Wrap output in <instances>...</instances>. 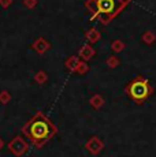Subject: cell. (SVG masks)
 Returning a JSON list of instances; mask_svg holds the SVG:
<instances>
[{"label":"cell","instance_id":"7a4b0ae2","mask_svg":"<svg viewBox=\"0 0 156 157\" xmlns=\"http://www.w3.org/2000/svg\"><path fill=\"white\" fill-rule=\"evenodd\" d=\"M126 93L136 104H144L152 94L155 89L149 83V81L144 77H136L126 85Z\"/></svg>","mask_w":156,"mask_h":157},{"label":"cell","instance_id":"5b68a950","mask_svg":"<svg viewBox=\"0 0 156 157\" xmlns=\"http://www.w3.org/2000/svg\"><path fill=\"white\" fill-rule=\"evenodd\" d=\"M96 4L100 13L111 14L115 8V0H96Z\"/></svg>","mask_w":156,"mask_h":157},{"label":"cell","instance_id":"8992f818","mask_svg":"<svg viewBox=\"0 0 156 157\" xmlns=\"http://www.w3.org/2000/svg\"><path fill=\"white\" fill-rule=\"evenodd\" d=\"M32 47H33V49H34L37 53L43 55V53H45L47 51L51 48V44L48 43V41H47L44 37H38L37 40H36L34 43H33Z\"/></svg>","mask_w":156,"mask_h":157},{"label":"cell","instance_id":"d6986e66","mask_svg":"<svg viewBox=\"0 0 156 157\" xmlns=\"http://www.w3.org/2000/svg\"><path fill=\"white\" fill-rule=\"evenodd\" d=\"M3 145H4V144H3V140H2V138H0V149H2V147H3Z\"/></svg>","mask_w":156,"mask_h":157},{"label":"cell","instance_id":"30bf717a","mask_svg":"<svg viewBox=\"0 0 156 157\" xmlns=\"http://www.w3.org/2000/svg\"><path fill=\"white\" fill-rule=\"evenodd\" d=\"M80 62H81V59L78 56H70L67 60H66V67L68 68L70 71H73V72H76L77 70V67H78V64H80Z\"/></svg>","mask_w":156,"mask_h":157},{"label":"cell","instance_id":"7c38bea8","mask_svg":"<svg viewBox=\"0 0 156 157\" xmlns=\"http://www.w3.org/2000/svg\"><path fill=\"white\" fill-rule=\"evenodd\" d=\"M111 49H112L114 52H116V53L122 52V51L125 49V43L123 41H121V40H114L112 43H111Z\"/></svg>","mask_w":156,"mask_h":157},{"label":"cell","instance_id":"e0dca14e","mask_svg":"<svg viewBox=\"0 0 156 157\" xmlns=\"http://www.w3.org/2000/svg\"><path fill=\"white\" fill-rule=\"evenodd\" d=\"M25 6L28 8H33V7H36V4H37V0H25Z\"/></svg>","mask_w":156,"mask_h":157},{"label":"cell","instance_id":"277c9868","mask_svg":"<svg viewBox=\"0 0 156 157\" xmlns=\"http://www.w3.org/2000/svg\"><path fill=\"white\" fill-rule=\"evenodd\" d=\"M85 147L92 155H99V153L104 149V144H103V141H100L97 137H92L91 140L85 144Z\"/></svg>","mask_w":156,"mask_h":157},{"label":"cell","instance_id":"9c48e42d","mask_svg":"<svg viewBox=\"0 0 156 157\" xmlns=\"http://www.w3.org/2000/svg\"><path fill=\"white\" fill-rule=\"evenodd\" d=\"M104 102H106V100H104V97L101 94H95L91 97V100H89V104L92 105V107L95 108V109H100L101 107L104 105Z\"/></svg>","mask_w":156,"mask_h":157},{"label":"cell","instance_id":"2e32d148","mask_svg":"<svg viewBox=\"0 0 156 157\" xmlns=\"http://www.w3.org/2000/svg\"><path fill=\"white\" fill-rule=\"evenodd\" d=\"M10 100H11L10 93H8L7 90H2V92H0V102H2V104H7Z\"/></svg>","mask_w":156,"mask_h":157},{"label":"cell","instance_id":"9a60e30c","mask_svg":"<svg viewBox=\"0 0 156 157\" xmlns=\"http://www.w3.org/2000/svg\"><path fill=\"white\" fill-rule=\"evenodd\" d=\"M88 71H89V66L86 64V62L81 60L80 64H78V67H77V70H76V72L77 74H80V75H84V74H86Z\"/></svg>","mask_w":156,"mask_h":157},{"label":"cell","instance_id":"ba28073f","mask_svg":"<svg viewBox=\"0 0 156 157\" xmlns=\"http://www.w3.org/2000/svg\"><path fill=\"white\" fill-rule=\"evenodd\" d=\"M85 37L91 44H95V43H97V41L100 40V32H99L97 29L92 28V29H89L88 32H86Z\"/></svg>","mask_w":156,"mask_h":157},{"label":"cell","instance_id":"52a82bcc","mask_svg":"<svg viewBox=\"0 0 156 157\" xmlns=\"http://www.w3.org/2000/svg\"><path fill=\"white\" fill-rule=\"evenodd\" d=\"M95 55H96V51H95V48L92 47L91 44H85V45H82V47H81V49H80V59H82L84 62L91 60Z\"/></svg>","mask_w":156,"mask_h":157},{"label":"cell","instance_id":"5bb4252c","mask_svg":"<svg viewBox=\"0 0 156 157\" xmlns=\"http://www.w3.org/2000/svg\"><path fill=\"white\" fill-rule=\"evenodd\" d=\"M34 81L37 83H40V85H43V83H45L48 81V75L45 71H38L37 74L34 75Z\"/></svg>","mask_w":156,"mask_h":157},{"label":"cell","instance_id":"ac0fdd59","mask_svg":"<svg viewBox=\"0 0 156 157\" xmlns=\"http://www.w3.org/2000/svg\"><path fill=\"white\" fill-rule=\"evenodd\" d=\"M11 2H13V0H0V4L6 8V7H8V6L11 4Z\"/></svg>","mask_w":156,"mask_h":157},{"label":"cell","instance_id":"4fadbf2b","mask_svg":"<svg viewBox=\"0 0 156 157\" xmlns=\"http://www.w3.org/2000/svg\"><path fill=\"white\" fill-rule=\"evenodd\" d=\"M106 64L110 68H116L119 64H121V60H119V57H116V56H108V59H107V62H106Z\"/></svg>","mask_w":156,"mask_h":157},{"label":"cell","instance_id":"3957f363","mask_svg":"<svg viewBox=\"0 0 156 157\" xmlns=\"http://www.w3.org/2000/svg\"><path fill=\"white\" fill-rule=\"evenodd\" d=\"M28 149H29L28 142H26L21 135H17V137L14 138L10 144H8V150H10V152L13 153L14 156H17V157L23 156L26 152H28Z\"/></svg>","mask_w":156,"mask_h":157},{"label":"cell","instance_id":"6da1fadb","mask_svg":"<svg viewBox=\"0 0 156 157\" xmlns=\"http://www.w3.org/2000/svg\"><path fill=\"white\" fill-rule=\"evenodd\" d=\"M22 132L36 145V147H41L58 132V130L43 112H37L22 127Z\"/></svg>","mask_w":156,"mask_h":157},{"label":"cell","instance_id":"8fae6325","mask_svg":"<svg viewBox=\"0 0 156 157\" xmlns=\"http://www.w3.org/2000/svg\"><path fill=\"white\" fill-rule=\"evenodd\" d=\"M156 41V36L154 32L151 30H146L145 33L142 34V43H145L146 45H152Z\"/></svg>","mask_w":156,"mask_h":157}]
</instances>
